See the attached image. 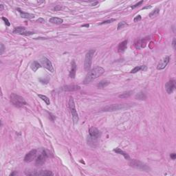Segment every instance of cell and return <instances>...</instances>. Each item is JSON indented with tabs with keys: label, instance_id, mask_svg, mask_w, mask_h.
Here are the masks:
<instances>
[{
	"label": "cell",
	"instance_id": "60d3db41",
	"mask_svg": "<svg viewBox=\"0 0 176 176\" xmlns=\"http://www.w3.org/2000/svg\"><path fill=\"white\" fill-rule=\"evenodd\" d=\"M17 174V172H13V173H12L11 174H10V176H14V175H16Z\"/></svg>",
	"mask_w": 176,
	"mask_h": 176
},
{
	"label": "cell",
	"instance_id": "9a60e30c",
	"mask_svg": "<svg viewBox=\"0 0 176 176\" xmlns=\"http://www.w3.org/2000/svg\"><path fill=\"white\" fill-rule=\"evenodd\" d=\"M17 10L19 11V13L21 14V17L23 18L28 19H30L35 17V15L30 13H25V12H23L21 10H20L19 8H17Z\"/></svg>",
	"mask_w": 176,
	"mask_h": 176
},
{
	"label": "cell",
	"instance_id": "ac0fdd59",
	"mask_svg": "<svg viewBox=\"0 0 176 176\" xmlns=\"http://www.w3.org/2000/svg\"><path fill=\"white\" fill-rule=\"evenodd\" d=\"M113 151H114V152H116V154H120V155H123V156H124V158H125V159H127V160H130L129 155L127 154V153H125V151H123L122 150H121L120 149H119V148H116V149H113Z\"/></svg>",
	"mask_w": 176,
	"mask_h": 176
},
{
	"label": "cell",
	"instance_id": "8d00e7d4",
	"mask_svg": "<svg viewBox=\"0 0 176 176\" xmlns=\"http://www.w3.org/2000/svg\"><path fill=\"white\" fill-rule=\"evenodd\" d=\"M170 157L171 158L172 160H175L176 158V154L175 153H173V154H171L170 155Z\"/></svg>",
	"mask_w": 176,
	"mask_h": 176
},
{
	"label": "cell",
	"instance_id": "d4e9b609",
	"mask_svg": "<svg viewBox=\"0 0 176 176\" xmlns=\"http://www.w3.org/2000/svg\"><path fill=\"white\" fill-rule=\"evenodd\" d=\"M38 96L43 101H44L46 105H49L50 104V99L45 96V95H42V94H38Z\"/></svg>",
	"mask_w": 176,
	"mask_h": 176
},
{
	"label": "cell",
	"instance_id": "e575fe53",
	"mask_svg": "<svg viewBox=\"0 0 176 176\" xmlns=\"http://www.w3.org/2000/svg\"><path fill=\"white\" fill-rule=\"evenodd\" d=\"M141 19H142L141 16H140V15H138V16H136L135 18H134V22H137V21H140V20H141Z\"/></svg>",
	"mask_w": 176,
	"mask_h": 176
},
{
	"label": "cell",
	"instance_id": "52a82bcc",
	"mask_svg": "<svg viewBox=\"0 0 176 176\" xmlns=\"http://www.w3.org/2000/svg\"><path fill=\"white\" fill-rule=\"evenodd\" d=\"M40 61H41V64L43 65V66L44 68H46L47 70H48L51 72H54V70L53 66H52V64L51 61L48 58H46L45 56H43L41 58V59H40Z\"/></svg>",
	"mask_w": 176,
	"mask_h": 176
},
{
	"label": "cell",
	"instance_id": "ba28073f",
	"mask_svg": "<svg viewBox=\"0 0 176 176\" xmlns=\"http://www.w3.org/2000/svg\"><path fill=\"white\" fill-rule=\"evenodd\" d=\"M48 158V154H46L45 150H43L42 151V153L36 158L35 164L37 165V166H41V165H43L45 162V160H46V158Z\"/></svg>",
	"mask_w": 176,
	"mask_h": 176
},
{
	"label": "cell",
	"instance_id": "d6986e66",
	"mask_svg": "<svg viewBox=\"0 0 176 176\" xmlns=\"http://www.w3.org/2000/svg\"><path fill=\"white\" fill-rule=\"evenodd\" d=\"M49 21L54 24H61L63 22V20L62 19L59 18V17H52L49 19Z\"/></svg>",
	"mask_w": 176,
	"mask_h": 176
},
{
	"label": "cell",
	"instance_id": "cb8c5ba5",
	"mask_svg": "<svg viewBox=\"0 0 176 176\" xmlns=\"http://www.w3.org/2000/svg\"><path fill=\"white\" fill-rule=\"evenodd\" d=\"M25 30H26L25 28L19 26V27L15 28L14 29L13 33H15V34H21V35L22 33H23V32H25Z\"/></svg>",
	"mask_w": 176,
	"mask_h": 176
},
{
	"label": "cell",
	"instance_id": "4fadbf2b",
	"mask_svg": "<svg viewBox=\"0 0 176 176\" xmlns=\"http://www.w3.org/2000/svg\"><path fill=\"white\" fill-rule=\"evenodd\" d=\"M81 87L78 85H65L63 86L61 90L65 92H74V91L79 90Z\"/></svg>",
	"mask_w": 176,
	"mask_h": 176
},
{
	"label": "cell",
	"instance_id": "44dd1931",
	"mask_svg": "<svg viewBox=\"0 0 176 176\" xmlns=\"http://www.w3.org/2000/svg\"><path fill=\"white\" fill-rule=\"evenodd\" d=\"M133 92L132 91H127V92H125L122 93L121 94H120L118 96V97L120 99H127V98H129L131 94H132Z\"/></svg>",
	"mask_w": 176,
	"mask_h": 176
},
{
	"label": "cell",
	"instance_id": "484cf974",
	"mask_svg": "<svg viewBox=\"0 0 176 176\" xmlns=\"http://www.w3.org/2000/svg\"><path fill=\"white\" fill-rule=\"evenodd\" d=\"M135 98L138 99V100H145L147 99V96H146V95H145L143 92H139L138 94H136Z\"/></svg>",
	"mask_w": 176,
	"mask_h": 176
},
{
	"label": "cell",
	"instance_id": "83f0119b",
	"mask_svg": "<svg viewBox=\"0 0 176 176\" xmlns=\"http://www.w3.org/2000/svg\"><path fill=\"white\" fill-rule=\"evenodd\" d=\"M160 13V8H156L155 9L154 11H152L151 13L149 14V17H155L156 15H158V14Z\"/></svg>",
	"mask_w": 176,
	"mask_h": 176
},
{
	"label": "cell",
	"instance_id": "4dcf8cb0",
	"mask_svg": "<svg viewBox=\"0 0 176 176\" xmlns=\"http://www.w3.org/2000/svg\"><path fill=\"white\" fill-rule=\"evenodd\" d=\"M2 20L4 21L5 24H6L7 26H10V21H8V19L6 18V17H2Z\"/></svg>",
	"mask_w": 176,
	"mask_h": 176
},
{
	"label": "cell",
	"instance_id": "d6a6232c",
	"mask_svg": "<svg viewBox=\"0 0 176 176\" xmlns=\"http://www.w3.org/2000/svg\"><path fill=\"white\" fill-rule=\"evenodd\" d=\"M35 33L33 32H24L23 33H22L21 35H26V36H28V35H34Z\"/></svg>",
	"mask_w": 176,
	"mask_h": 176
},
{
	"label": "cell",
	"instance_id": "836d02e7",
	"mask_svg": "<svg viewBox=\"0 0 176 176\" xmlns=\"http://www.w3.org/2000/svg\"><path fill=\"white\" fill-rule=\"evenodd\" d=\"M62 9H63V7L61 6H55L54 8V10L55 11H59V10Z\"/></svg>",
	"mask_w": 176,
	"mask_h": 176
},
{
	"label": "cell",
	"instance_id": "5bb4252c",
	"mask_svg": "<svg viewBox=\"0 0 176 176\" xmlns=\"http://www.w3.org/2000/svg\"><path fill=\"white\" fill-rule=\"evenodd\" d=\"M71 70L70 72V74L69 76L71 78H75V76H76V72H77V64H76V62L74 60H73L72 61V63H71Z\"/></svg>",
	"mask_w": 176,
	"mask_h": 176
},
{
	"label": "cell",
	"instance_id": "30bf717a",
	"mask_svg": "<svg viewBox=\"0 0 176 176\" xmlns=\"http://www.w3.org/2000/svg\"><path fill=\"white\" fill-rule=\"evenodd\" d=\"M165 88L167 90V93L171 94L173 92V91L176 89V82L173 80H171L169 82H167L165 85Z\"/></svg>",
	"mask_w": 176,
	"mask_h": 176
},
{
	"label": "cell",
	"instance_id": "3957f363",
	"mask_svg": "<svg viewBox=\"0 0 176 176\" xmlns=\"http://www.w3.org/2000/svg\"><path fill=\"white\" fill-rule=\"evenodd\" d=\"M131 105L129 104H113L111 105H107L102 109L103 112H113L118 110H122L125 109L130 108Z\"/></svg>",
	"mask_w": 176,
	"mask_h": 176
},
{
	"label": "cell",
	"instance_id": "5b68a950",
	"mask_svg": "<svg viewBox=\"0 0 176 176\" xmlns=\"http://www.w3.org/2000/svg\"><path fill=\"white\" fill-rule=\"evenodd\" d=\"M129 164L130 165V167L139 169V170H142V171H149V170H150V168L146 164L142 162L139 160H131L129 163Z\"/></svg>",
	"mask_w": 176,
	"mask_h": 176
},
{
	"label": "cell",
	"instance_id": "8992f818",
	"mask_svg": "<svg viewBox=\"0 0 176 176\" xmlns=\"http://www.w3.org/2000/svg\"><path fill=\"white\" fill-rule=\"evenodd\" d=\"M95 53V50H90L85 55V70L86 71H89L90 69L91 68V65H92V58L94 56V54Z\"/></svg>",
	"mask_w": 176,
	"mask_h": 176
},
{
	"label": "cell",
	"instance_id": "b9f144b4",
	"mask_svg": "<svg viewBox=\"0 0 176 176\" xmlns=\"http://www.w3.org/2000/svg\"><path fill=\"white\" fill-rule=\"evenodd\" d=\"M0 6H1V10H2L4 9V5L1 4L0 5Z\"/></svg>",
	"mask_w": 176,
	"mask_h": 176
},
{
	"label": "cell",
	"instance_id": "ab89813d",
	"mask_svg": "<svg viewBox=\"0 0 176 176\" xmlns=\"http://www.w3.org/2000/svg\"><path fill=\"white\" fill-rule=\"evenodd\" d=\"M89 26H90V25H89V24H85V25H83V26H82V27H87V28H88Z\"/></svg>",
	"mask_w": 176,
	"mask_h": 176
},
{
	"label": "cell",
	"instance_id": "7c38bea8",
	"mask_svg": "<svg viewBox=\"0 0 176 176\" xmlns=\"http://www.w3.org/2000/svg\"><path fill=\"white\" fill-rule=\"evenodd\" d=\"M169 61H170V56H169L164 58V59L162 60L158 65V67H157L158 70H163L164 68H166L168 63H169Z\"/></svg>",
	"mask_w": 176,
	"mask_h": 176
},
{
	"label": "cell",
	"instance_id": "f1b7e54d",
	"mask_svg": "<svg viewBox=\"0 0 176 176\" xmlns=\"http://www.w3.org/2000/svg\"><path fill=\"white\" fill-rule=\"evenodd\" d=\"M116 21V19H109V20H106V21H104L103 22H101L100 23V25H103V24H107V23H112L113 21Z\"/></svg>",
	"mask_w": 176,
	"mask_h": 176
},
{
	"label": "cell",
	"instance_id": "6da1fadb",
	"mask_svg": "<svg viewBox=\"0 0 176 176\" xmlns=\"http://www.w3.org/2000/svg\"><path fill=\"white\" fill-rule=\"evenodd\" d=\"M104 72H105V70L103 68L100 66L96 67L87 74L85 78L83 81V83L87 84V83H90L92 81H94V79L97 78L98 77H99L100 76H101Z\"/></svg>",
	"mask_w": 176,
	"mask_h": 176
},
{
	"label": "cell",
	"instance_id": "2e32d148",
	"mask_svg": "<svg viewBox=\"0 0 176 176\" xmlns=\"http://www.w3.org/2000/svg\"><path fill=\"white\" fill-rule=\"evenodd\" d=\"M127 42H128L127 40H125L119 44L118 48V50L119 52L122 53V52H124L125 51V50L127 49Z\"/></svg>",
	"mask_w": 176,
	"mask_h": 176
},
{
	"label": "cell",
	"instance_id": "ffe728a7",
	"mask_svg": "<svg viewBox=\"0 0 176 176\" xmlns=\"http://www.w3.org/2000/svg\"><path fill=\"white\" fill-rule=\"evenodd\" d=\"M41 67V64L39 63V62L36 61H33V62L31 63V65H30V68H31L32 70H33V72H36V70H37L38 69H39Z\"/></svg>",
	"mask_w": 176,
	"mask_h": 176
},
{
	"label": "cell",
	"instance_id": "f546056e",
	"mask_svg": "<svg viewBox=\"0 0 176 176\" xmlns=\"http://www.w3.org/2000/svg\"><path fill=\"white\" fill-rule=\"evenodd\" d=\"M142 4H143V1H139V2H138L137 4H135V5L131 6V8H132V9H134V8H137V7H139V6H141V5Z\"/></svg>",
	"mask_w": 176,
	"mask_h": 176
},
{
	"label": "cell",
	"instance_id": "e0dca14e",
	"mask_svg": "<svg viewBox=\"0 0 176 176\" xmlns=\"http://www.w3.org/2000/svg\"><path fill=\"white\" fill-rule=\"evenodd\" d=\"M30 175H35V176H53V173L50 171H48V170H45V171H41L39 172H33L30 173Z\"/></svg>",
	"mask_w": 176,
	"mask_h": 176
},
{
	"label": "cell",
	"instance_id": "7402d4cb",
	"mask_svg": "<svg viewBox=\"0 0 176 176\" xmlns=\"http://www.w3.org/2000/svg\"><path fill=\"white\" fill-rule=\"evenodd\" d=\"M110 83L107 81H106V80H103V81H101L97 85L98 86V87L100 88V89H103L105 88V87H107V86Z\"/></svg>",
	"mask_w": 176,
	"mask_h": 176
},
{
	"label": "cell",
	"instance_id": "74e56055",
	"mask_svg": "<svg viewBox=\"0 0 176 176\" xmlns=\"http://www.w3.org/2000/svg\"><path fill=\"white\" fill-rule=\"evenodd\" d=\"M36 21H37V22H40V23H44V22H45V20H44L43 19L39 18V19H38L36 20Z\"/></svg>",
	"mask_w": 176,
	"mask_h": 176
},
{
	"label": "cell",
	"instance_id": "603a6c76",
	"mask_svg": "<svg viewBox=\"0 0 176 176\" xmlns=\"http://www.w3.org/2000/svg\"><path fill=\"white\" fill-rule=\"evenodd\" d=\"M146 69V66L145 65H141V66H136L135 68H134L133 70H131V71L130 72V73H132V74H134V73L138 72H139L140 70H144Z\"/></svg>",
	"mask_w": 176,
	"mask_h": 176
},
{
	"label": "cell",
	"instance_id": "d590c367",
	"mask_svg": "<svg viewBox=\"0 0 176 176\" xmlns=\"http://www.w3.org/2000/svg\"><path fill=\"white\" fill-rule=\"evenodd\" d=\"M176 39L174 38V39H173V43H172V46H173V48L174 50L176 49Z\"/></svg>",
	"mask_w": 176,
	"mask_h": 176
},
{
	"label": "cell",
	"instance_id": "4316f807",
	"mask_svg": "<svg viewBox=\"0 0 176 176\" xmlns=\"http://www.w3.org/2000/svg\"><path fill=\"white\" fill-rule=\"evenodd\" d=\"M126 26H128V24H127L125 21H122L120 22L118 24L117 29L118 30H120V29H122L123 28L126 27Z\"/></svg>",
	"mask_w": 176,
	"mask_h": 176
},
{
	"label": "cell",
	"instance_id": "7a4b0ae2",
	"mask_svg": "<svg viewBox=\"0 0 176 176\" xmlns=\"http://www.w3.org/2000/svg\"><path fill=\"white\" fill-rule=\"evenodd\" d=\"M10 99L12 104L17 107H21L27 104L26 101L22 96H20L16 94H11L10 96Z\"/></svg>",
	"mask_w": 176,
	"mask_h": 176
},
{
	"label": "cell",
	"instance_id": "1f68e13d",
	"mask_svg": "<svg viewBox=\"0 0 176 176\" xmlns=\"http://www.w3.org/2000/svg\"><path fill=\"white\" fill-rule=\"evenodd\" d=\"M1 48H0V54L1 55V54L4 53V50H5V48H4V45L3 43H1Z\"/></svg>",
	"mask_w": 176,
	"mask_h": 176
},
{
	"label": "cell",
	"instance_id": "8fae6325",
	"mask_svg": "<svg viewBox=\"0 0 176 176\" xmlns=\"http://www.w3.org/2000/svg\"><path fill=\"white\" fill-rule=\"evenodd\" d=\"M90 135L93 138H99L100 135V131L96 127H91L90 129Z\"/></svg>",
	"mask_w": 176,
	"mask_h": 176
},
{
	"label": "cell",
	"instance_id": "277c9868",
	"mask_svg": "<svg viewBox=\"0 0 176 176\" xmlns=\"http://www.w3.org/2000/svg\"><path fill=\"white\" fill-rule=\"evenodd\" d=\"M68 106H69V109L70 111V113L72 116V120L74 124L76 125L78 123V116L77 113V109L75 107V105H74V99L72 97H70L69 99V103H68Z\"/></svg>",
	"mask_w": 176,
	"mask_h": 176
},
{
	"label": "cell",
	"instance_id": "9c48e42d",
	"mask_svg": "<svg viewBox=\"0 0 176 176\" xmlns=\"http://www.w3.org/2000/svg\"><path fill=\"white\" fill-rule=\"evenodd\" d=\"M36 154H37V151L36 149H32L30 152H28L25 158H24V161L26 162H30L32 161H33V160H35V158H36Z\"/></svg>",
	"mask_w": 176,
	"mask_h": 176
},
{
	"label": "cell",
	"instance_id": "f35d334b",
	"mask_svg": "<svg viewBox=\"0 0 176 176\" xmlns=\"http://www.w3.org/2000/svg\"><path fill=\"white\" fill-rule=\"evenodd\" d=\"M151 8V6H146V7H144L142 10H145V9H149V8Z\"/></svg>",
	"mask_w": 176,
	"mask_h": 176
},
{
	"label": "cell",
	"instance_id": "7bdbcfd3",
	"mask_svg": "<svg viewBox=\"0 0 176 176\" xmlns=\"http://www.w3.org/2000/svg\"><path fill=\"white\" fill-rule=\"evenodd\" d=\"M98 4V2H97V1H96V2H95L94 4H92V6H95V5H96V4Z\"/></svg>",
	"mask_w": 176,
	"mask_h": 176
}]
</instances>
